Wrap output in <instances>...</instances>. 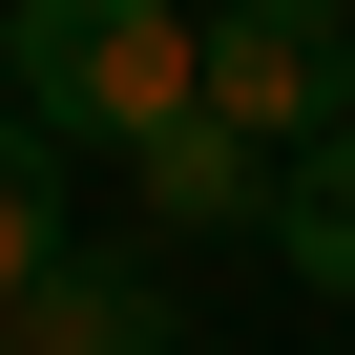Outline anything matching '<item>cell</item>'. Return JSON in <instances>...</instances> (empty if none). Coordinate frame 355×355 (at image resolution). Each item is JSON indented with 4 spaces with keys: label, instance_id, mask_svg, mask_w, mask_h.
Segmentation results:
<instances>
[{
    "label": "cell",
    "instance_id": "6",
    "mask_svg": "<svg viewBox=\"0 0 355 355\" xmlns=\"http://www.w3.org/2000/svg\"><path fill=\"white\" fill-rule=\"evenodd\" d=\"M272 251H293V272H313V293H355V125H334V146H293V167H272Z\"/></svg>",
    "mask_w": 355,
    "mask_h": 355
},
{
    "label": "cell",
    "instance_id": "2",
    "mask_svg": "<svg viewBox=\"0 0 355 355\" xmlns=\"http://www.w3.org/2000/svg\"><path fill=\"white\" fill-rule=\"evenodd\" d=\"M189 105L230 125V146H334L355 125V21H313V0H209V63H189Z\"/></svg>",
    "mask_w": 355,
    "mask_h": 355
},
{
    "label": "cell",
    "instance_id": "1",
    "mask_svg": "<svg viewBox=\"0 0 355 355\" xmlns=\"http://www.w3.org/2000/svg\"><path fill=\"white\" fill-rule=\"evenodd\" d=\"M0 63H21V125L42 146H146V125H189L209 21L189 0H0Z\"/></svg>",
    "mask_w": 355,
    "mask_h": 355
},
{
    "label": "cell",
    "instance_id": "7",
    "mask_svg": "<svg viewBox=\"0 0 355 355\" xmlns=\"http://www.w3.org/2000/svg\"><path fill=\"white\" fill-rule=\"evenodd\" d=\"M313 21H355V0H313Z\"/></svg>",
    "mask_w": 355,
    "mask_h": 355
},
{
    "label": "cell",
    "instance_id": "3",
    "mask_svg": "<svg viewBox=\"0 0 355 355\" xmlns=\"http://www.w3.org/2000/svg\"><path fill=\"white\" fill-rule=\"evenodd\" d=\"M0 355H167V272L146 251H63L21 313H0Z\"/></svg>",
    "mask_w": 355,
    "mask_h": 355
},
{
    "label": "cell",
    "instance_id": "4",
    "mask_svg": "<svg viewBox=\"0 0 355 355\" xmlns=\"http://www.w3.org/2000/svg\"><path fill=\"white\" fill-rule=\"evenodd\" d=\"M125 189H146V230H272V146H230V125L189 105V125L125 146Z\"/></svg>",
    "mask_w": 355,
    "mask_h": 355
},
{
    "label": "cell",
    "instance_id": "5",
    "mask_svg": "<svg viewBox=\"0 0 355 355\" xmlns=\"http://www.w3.org/2000/svg\"><path fill=\"white\" fill-rule=\"evenodd\" d=\"M63 251H84V230H63V146H42L21 105H0V313H21V293H42Z\"/></svg>",
    "mask_w": 355,
    "mask_h": 355
}]
</instances>
